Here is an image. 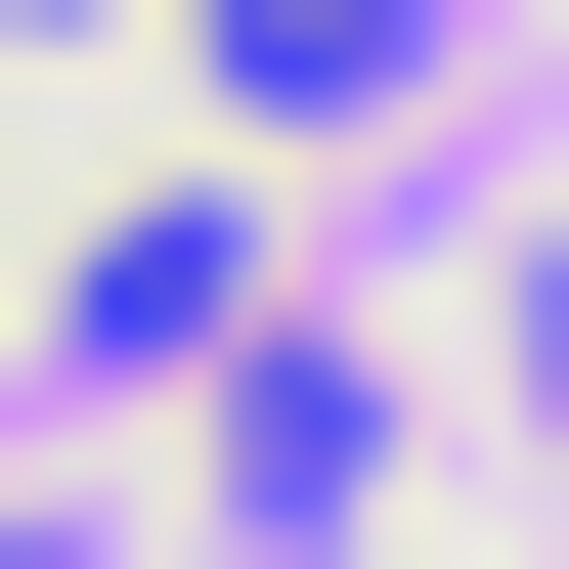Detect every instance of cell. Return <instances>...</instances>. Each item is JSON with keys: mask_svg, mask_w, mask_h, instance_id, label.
I'll list each match as a JSON object with an SVG mask.
<instances>
[{"mask_svg": "<svg viewBox=\"0 0 569 569\" xmlns=\"http://www.w3.org/2000/svg\"><path fill=\"white\" fill-rule=\"evenodd\" d=\"M176 482H219V526H263V569H307V526H351V482H395V351H219V438H176Z\"/></svg>", "mask_w": 569, "mask_h": 569, "instance_id": "1", "label": "cell"}, {"mask_svg": "<svg viewBox=\"0 0 569 569\" xmlns=\"http://www.w3.org/2000/svg\"><path fill=\"white\" fill-rule=\"evenodd\" d=\"M176 44H219V132H395V44H438V0H176Z\"/></svg>", "mask_w": 569, "mask_h": 569, "instance_id": "2", "label": "cell"}, {"mask_svg": "<svg viewBox=\"0 0 569 569\" xmlns=\"http://www.w3.org/2000/svg\"><path fill=\"white\" fill-rule=\"evenodd\" d=\"M526 395H569V263H526Z\"/></svg>", "mask_w": 569, "mask_h": 569, "instance_id": "3", "label": "cell"}, {"mask_svg": "<svg viewBox=\"0 0 569 569\" xmlns=\"http://www.w3.org/2000/svg\"><path fill=\"white\" fill-rule=\"evenodd\" d=\"M0 44H88V0H0Z\"/></svg>", "mask_w": 569, "mask_h": 569, "instance_id": "4", "label": "cell"}]
</instances>
